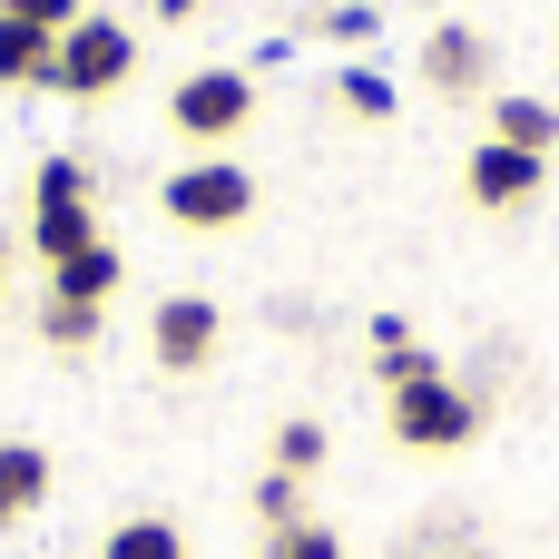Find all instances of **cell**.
Segmentation results:
<instances>
[{"mask_svg":"<svg viewBox=\"0 0 559 559\" xmlns=\"http://www.w3.org/2000/svg\"><path fill=\"white\" fill-rule=\"evenodd\" d=\"M373 354H383V364H403V354H423V344H413V324H403V314H373Z\"/></svg>","mask_w":559,"mask_h":559,"instance_id":"20","label":"cell"},{"mask_svg":"<svg viewBox=\"0 0 559 559\" xmlns=\"http://www.w3.org/2000/svg\"><path fill=\"white\" fill-rule=\"evenodd\" d=\"M39 501H49V452L39 442H0V531L29 521Z\"/></svg>","mask_w":559,"mask_h":559,"instance_id":"9","label":"cell"},{"mask_svg":"<svg viewBox=\"0 0 559 559\" xmlns=\"http://www.w3.org/2000/svg\"><path fill=\"white\" fill-rule=\"evenodd\" d=\"M0 305H10V246H0Z\"/></svg>","mask_w":559,"mask_h":559,"instance_id":"22","label":"cell"},{"mask_svg":"<svg viewBox=\"0 0 559 559\" xmlns=\"http://www.w3.org/2000/svg\"><path fill=\"white\" fill-rule=\"evenodd\" d=\"M295 491H305V481H285V472H265V481H255V521H265V531H285V521H305V501H295Z\"/></svg>","mask_w":559,"mask_h":559,"instance_id":"18","label":"cell"},{"mask_svg":"<svg viewBox=\"0 0 559 559\" xmlns=\"http://www.w3.org/2000/svg\"><path fill=\"white\" fill-rule=\"evenodd\" d=\"M216 344H226V314H216L206 295H167V305L147 314V354H157L167 373H206Z\"/></svg>","mask_w":559,"mask_h":559,"instance_id":"6","label":"cell"},{"mask_svg":"<svg viewBox=\"0 0 559 559\" xmlns=\"http://www.w3.org/2000/svg\"><path fill=\"white\" fill-rule=\"evenodd\" d=\"M246 118H255V79H246V69H187V79L167 88V128L197 138V147L246 138Z\"/></svg>","mask_w":559,"mask_h":559,"instance_id":"4","label":"cell"},{"mask_svg":"<svg viewBox=\"0 0 559 559\" xmlns=\"http://www.w3.org/2000/svg\"><path fill=\"white\" fill-rule=\"evenodd\" d=\"M255 559H344V540H334L324 521H285V531H265Z\"/></svg>","mask_w":559,"mask_h":559,"instance_id":"16","label":"cell"},{"mask_svg":"<svg viewBox=\"0 0 559 559\" xmlns=\"http://www.w3.org/2000/svg\"><path fill=\"white\" fill-rule=\"evenodd\" d=\"M481 69H491V39H481L472 20H442V29L423 39V79H432L442 98H472V88H481Z\"/></svg>","mask_w":559,"mask_h":559,"instance_id":"8","label":"cell"},{"mask_svg":"<svg viewBox=\"0 0 559 559\" xmlns=\"http://www.w3.org/2000/svg\"><path fill=\"white\" fill-rule=\"evenodd\" d=\"M128 69H138V39L118 29V20H69L59 29V59H49V88H69V98H108V88H128Z\"/></svg>","mask_w":559,"mask_h":559,"instance_id":"5","label":"cell"},{"mask_svg":"<svg viewBox=\"0 0 559 559\" xmlns=\"http://www.w3.org/2000/svg\"><path fill=\"white\" fill-rule=\"evenodd\" d=\"M383 423L413 452H462V442H481V393L452 383L432 354H403V364H383Z\"/></svg>","mask_w":559,"mask_h":559,"instance_id":"1","label":"cell"},{"mask_svg":"<svg viewBox=\"0 0 559 559\" xmlns=\"http://www.w3.org/2000/svg\"><path fill=\"white\" fill-rule=\"evenodd\" d=\"M540 177H550V157H531V147H501V138H481V147L462 157V197H472V206H491V216L531 206V197H540Z\"/></svg>","mask_w":559,"mask_h":559,"instance_id":"7","label":"cell"},{"mask_svg":"<svg viewBox=\"0 0 559 559\" xmlns=\"http://www.w3.org/2000/svg\"><path fill=\"white\" fill-rule=\"evenodd\" d=\"M0 20H29V29H69V20H88V0H0Z\"/></svg>","mask_w":559,"mask_h":559,"instance_id":"19","label":"cell"},{"mask_svg":"<svg viewBox=\"0 0 559 559\" xmlns=\"http://www.w3.org/2000/svg\"><path fill=\"white\" fill-rule=\"evenodd\" d=\"M334 88H344V108H354V118H393V79H383V69H344Z\"/></svg>","mask_w":559,"mask_h":559,"instance_id":"17","label":"cell"},{"mask_svg":"<svg viewBox=\"0 0 559 559\" xmlns=\"http://www.w3.org/2000/svg\"><path fill=\"white\" fill-rule=\"evenodd\" d=\"M491 138H501V147H531V157H550V147H559V108H550V98H521V88H501V98H491Z\"/></svg>","mask_w":559,"mask_h":559,"instance_id":"10","label":"cell"},{"mask_svg":"<svg viewBox=\"0 0 559 559\" xmlns=\"http://www.w3.org/2000/svg\"><path fill=\"white\" fill-rule=\"evenodd\" d=\"M423 559H472V550H423Z\"/></svg>","mask_w":559,"mask_h":559,"instance_id":"23","label":"cell"},{"mask_svg":"<svg viewBox=\"0 0 559 559\" xmlns=\"http://www.w3.org/2000/svg\"><path fill=\"white\" fill-rule=\"evenodd\" d=\"M98 314H108V305H69V295H49V305H39V334H49L59 354H79V344H98Z\"/></svg>","mask_w":559,"mask_h":559,"instance_id":"15","label":"cell"},{"mask_svg":"<svg viewBox=\"0 0 559 559\" xmlns=\"http://www.w3.org/2000/svg\"><path fill=\"white\" fill-rule=\"evenodd\" d=\"M187 10H197V0H157V20H187Z\"/></svg>","mask_w":559,"mask_h":559,"instance_id":"21","label":"cell"},{"mask_svg":"<svg viewBox=\"0 0 559 559\" xmlns=\"http://www.w3.org/2000/svg\"><path fill=\"white\" fill-rule=\"evenodd\" d=\"M275 472H285V481H314V472H324V423H314V413H295V423L275 432Z\"/></svg>","mask_w":559,"mask_h":559,"instance_id":"14","label":"cell"},{"mask_svg":"<svg viewBox=\"0 0 559 559\" xmlns=\"http://www.w3.org/2000/svg\"><path fill=\"white\" fill-rule=\"evenodd\" d=\"M157 206H167V226H187V236H226V226L255 216V177H246L236 157H187V167L157 187Z\"/></svg>","mask_w":559,"mask_h":559,"instance_id":"3","label":"cell"},{"mask_svg":"<svg viewBox=\"0 0 559 559\" xmlns=\"http://www.w3.org/2000/svg\"><path fill=\"white\" fill-rule=\"evenodd\" d=\"M49 59H59V39H49V29L0 20V88H49Z\"/></svg>","mask_w":559,"mask_h":559,"instance_id":"12","label":"cell"},{"mask_svg":"<svg viewBox=\"0 0 559 559\" xmlns=\"http://www.w3.org/2000/svg\"><path fill=\"white\" fill-rule=\"evenodd\" d=\"M98 559H187V531L157 521V511H138V521H118V531L98 540Z\"/></svg>","mask_w":559,"mask_h":559,"instance_id":"13","label":"cell"},{"mask_svg":"<svg viewBox=\"0 0 559 559\" xmlns=\"http://www.w3.org/2000/svg\"><path fill=\"white\" fill-rule=\"evenodd\" d=\"M29 246H39V265H69V255H88L98 246V187H88V157H39V177H29Z\"/></svg>","mask_w":559,"mask_h":559,"instance_id":"2","label":"cell"},{"mask_svg":"<svg viewBox=\"0 0 559 559\" xmlns=\"http://www.w3.org/2000/svg\"><path fill=\"white\" fill-rule=\"evenodd\" d=\"M118 275H128V265H118V246L98 236L88 255H69V265H49V295H69V305H108V295H118Z\"/></svg>","mask_w":559,"mask_h":559,"instance_id":"11","label":"cell"}]
</instances>
